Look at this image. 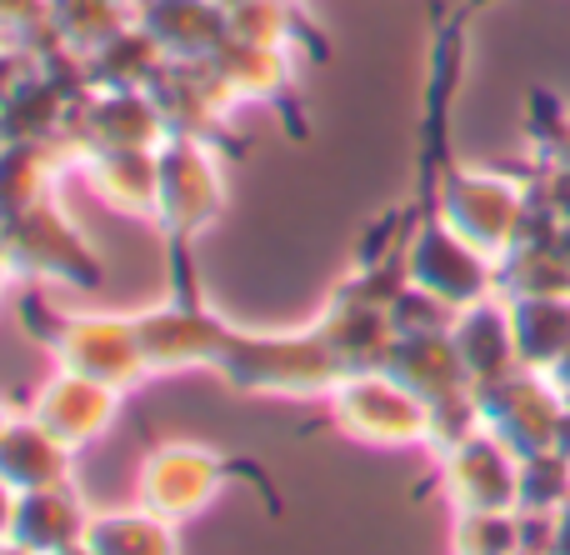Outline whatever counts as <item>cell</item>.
<instances>
[{"label":"cell","instance_id":"obj_30","mask_svg":"<svg viewBox=\"0 0 570 555\" xmlns=\"http://www.w3.org/2000/svg\"><path fill=\"white\" fill-rule=\"evenodd\" d=\"M0 555H36V551H26V546H16V541H10V536H6V541H0Z\"/></svg>","mask_w":570,"mask_h":555},{"label":"cell","instance_id":"obj_1","mask_svg":"<svg viewBox=\"0 0 570 555\" xmlns=\"http://www.w3.org/2000/svg\"><path fill=\"white\" fill-rule=\"evenodd\" d=\"M220 376L246 396H281V400H315L331 396L351 370L341 366L321 330L305 336H236L230 330L226 356H220Z\"/></svg>","mask_w":570,"mask_h":555},{"label":"cell","instance_id":"obj_8","mask_svg":"<svg viewBox=\"0 0 570 555\" xmlns=\"http://www.w3.org/2000/svg\"><path fill=\"white\" fill-rule=\"evenodd\" d=\"M0 236H6L10 270H20V276L56 280V286H96L100 280V266L90 260V250L80 246V236L50 206H36L26 216L6 220Z\"/></svg>","mask_w":570,"mask_h":555},{"label":"cell","instance_id":"obj_22","mask_svg":"<svg viewBox=\"0 0 570 555\" xmlns=\"http://www.w3.org/2000/svg\"><path fill=\"white\" fill-rule=\"evenodd\" d=\"M50 176H56V156L46 150V140H6L0 146V226L36 210Z\"/></svg>","mask_w":570,"mask_h":555},{"label":"cell","instance_id":"obj_6","mask_svg":"<svg viewBox=\"0 0 570 555\" xmlns=\"http://www.w3.org/2000/svg\"><path fill=\"white\" fill-rule=\"evenodd\" d=\"M525 206L531 200L511 180L481 176V170H455V176H445V190H441V226H451L481 256L501 260L515 246V236H521Z\"/></svg>","mask_w":570,"mask_h":555},{"label":"cell","instance_id":"obj_7","mask_svg":"<svg viewBox=\"0 0 570 555\" xmlns=\"http://www.w3.org/2000/svg\"><path fill=\"white\" fill-rule=\"evenodd\" d=\"M435 480H441V496L451 501L455 516H465V511H521V460L485 430L441 450Z\"/></svg>","mask_w":570,"mask_h":555},{"label":"cell","instance_id":"obj_3","mask_svg":"<svg viewBox=\"0 0 570 555\" xmlns=\"http://www.w3.org/2000/svg\"><path fill=\"white\" fill-rule=\"evenodd\" d=\"M236 476L240 466L230 456H220V450L190 446V440H166V446L146 450V460L136 466V506L186 526L200 511L216 506L220 490Z\"/></svg>","mask_w":570,"mask_h":555},{"label":"cell","instance_id":"obj_32","mask_svg":"<svg viewBox=\"0 0 570 555\" xmlns=\"http://www.w3.org/2000/svg\"><path fill=\"white\" fill-rule=\"evenodd\" d=\"M60 555H96V551H90V546H86V541H80V546H70V551H60Z\"/></svg>","mask_w":570,"mask_h":555},{"label":"cell","instance_id":"obj_5","mask_svg":"<svg viewBox=\"0 0 570 555\" xmlns=\"http://www.w3.org/2000/svg\"><path fill=\"white\" fill-rule=\"evenodd\" d=\"M475 410H481V430L495 436L515 460L551 450L556 420L566 410V396L541 376V370H511V376L475 386Z\"/></svg>","mask_w":570,"mask_h":555},{"label":"cell","instance_id":"obj_10","mask_svg":"<svg viewBox=\"0 0 570 555\" xmlns=\"http://www.w3.org/2000/svg\"><path fill=\"white\" fill-rule=\"evenodd\" d=\"M116 410H120V390L100 386V380H90V376H76V370H56V376L30 396V416H36L70 456L100 446V440L110 436V426H116Z\"/></svg>","mask_w":570,"mask_h":555},{"label":"cell","instance_id":"obj_9","mask_svg":"<svg viewBox=\"0 0 570 555\" xmlns=\"http://www.w3.org/2000/svg\"><path fill=\"white\" fill-rule=\"evenodd\" d=\"M405 280L421 286L425 296H435L441 306L465 310L495 290V260L465 246L451 226H431L405 256Z\"/></svg>","mask_w":570,"mask_h":555},{"label":"cell","instance_id":"obj_13","mask_svg":"<svg viewBox=\"0 0 570 555\" xmlns=\"http://www.w3.org/2000/svg\"><path fill=\"white\" fill-rule=\"evenodd\" d=\"M391 380H401L411 396H421L425 406L441 396H455V390H471V376H465L461 356H455L451 330H415V336H395L385 346L381 366Z\"/></svg>","mask_w":570,"mask_h":555},{"label":"cell","instance_id":"obj_18","mask_svg":"<svg viewBox=\"0 0 570 555\" xmlns=\"http://www.w3.org/2000/svg\"><path fill=\"white\" fill-rule=\"evenodd\" d=\"M166 130L150 90H96L86 100V136L96 150H150Z\"/></svg>","mask_w":570,"mask_h":555},{"label":"cell","instance_id":"obj_4","mask_svg":"<svg viewBox=\"0 0 570 555\" xmlns=\"http://www.w3.org/2000/svg\"><path fill=\"white\" fill-rule=\"evenodd\" d=\"M40 340L50 346L60 370H76V376H90L100 386L130 390L146 380V356H140V330L136 320L120 316H60L50 320V330H40Z\"/></svg>","mask_w":570,"mask_h":555},{"label":"cell","instance_id":"obj_11","mask_svg":"<svg viewBox=\"0 0 570 555\" xmlns=\"http://www.w3.org/2000/svg\"><path fill=\"white\" fill-rule=\"evenodd\" d=\"M146 376H180V370H216L226 356L230 330L196 306H170L156 316H136Z\"/></svg>","mask_w":570,"mask_h":555},{"label":"cell","instance_id":"obj_27","mask_svg":"<svg viewBox=\"0 0 570 555\" xmlns=\"http://www.w3.org/2000/svg\"><path fill=\"white\" fill-rule=\"evenodd\" d=\"M551 555H570V506L556 511V541H551Z\"/></svg>","mask_w":570,"mask_h":555},{"label":"cell","instance_id":"obj_28","mask_svg":"<svg viewBox=\"0 0 570 555\" xmlns=\"http://www.w3.org/2000/svg\"><path fill=\"white\" fill-rule=\"evenodd\" d=\"M10 521H16V490L0 480V541L10 536Z\"/></svg>","mask_w":570,"mask_h":555},{"label":"cell","instance_id":"obj_19","mask_svg":"<svg viewBox=\"0 0 570 555\" xmlns=\"http://www.w3.org/2000/svg\"><path fill=\"white\" fill-rule=\"evenodd\" d=\"M90 190L120 216H156L160 166L156 150H96L86 160Z\"/></svg>","mask_w":570,"mask_h":555},{"label":"cell","instance_id":"obj_33","mask_svg":"<svg viewBox=\"0 0 570 555\" xmlns=\"http://www.w3.org/2000/svg\"><path fill=\"white\" fill-rule=\"evenodd\" d=\"M10 426V410H6V400H0V430H6Z\"/></svg>","mask_w":570,"mask_h":555},{"label":"cell","instance_id":"obj_26","mask_svg":"<svg viewBox=\"0 0 570 555\" xmlns=\"http://www.w3.org/2000/svg\"><path fill=\"white\" fill-rule=\"evenodd\" d=\"M40 10V0H0V30H26Z\"/></svg>","mask_w":570,"mask_h":555},{"label":"cell","instance_id":"obj_31","mask_svg":"<svg viewBox=\"0 0 570 555\" xmlns=\"http://www.w3.org/2000/svg\"><path fill=\"white\" fill-rule=\"evenodd\" d=\"M10 276V256H6V236H0V280Z\"/></svg>","mask_w":570,"mask_h":555},{"label":"cell","instance_id":"obj_15","mask_svg":"<svg viewBox=\"0 0 570 555\" xmlns=\"http://www.w3.org/2000/svg\"><path fill=\"white\" fill-rule=\"evenodd\" d=\"M451 340H455V356H461L471 386H491V380L521 370V360H515V336H511V306H491V296L455 310Z\"/></svg>","mask_w":570,"mask_h":555},{"label":"cell","instance_id":"obj_23","mask_svg":"<svg viewBox=\"0 0 570 555\" xmlns=\"http://www.w3.org/2000/svg\"><path fill=\"white\" fill-rule=\"evenodd\" d=\"M66 100L46 76H26L0 100V140H46L66 116Z\"/></svg>","mask_w":570,"mask_h":555},{"label":"cell","instance_id":"obj_12","mask_svg":"<svg viewBox=\"0 0 570 555\" xmlns=\"http://www.w3.org/2000/svg\"><path fill=\"white\" fill-rule=\"evenodd\" d=\"M160 166V190H156V216L166 220L176 236H196L216 220L220 210V176L206 160V150L196 140H170L166 150H156Z\"/></svg>","mask_w":570,"mask_h":555},{"label":"cell","instance_id":"obj_21","mask_svg":"<svg viewBox=\"0 0 570 555\" xmlns=\"http://www.w3.org/2000/svg\"><path fill=\"white\" fill-rule=\"evenodd\" d=\"M176 521L156 516L146 506L110 511V516H90L86 546L96 555H180Z\"/></svg>","mask_w":570,"mask_h":555},{"label":"cell","instance_id":"obj_29","mask_svg":"<svg viewBox=\"0 0 570 555\" xmlns=\"http://www.w3.org/2000/svg\"><path fill=\"white\" fill-rule=\"evenodd\" d=\"M556 166H566V170H570V120L561 126V136H556Z\"/></svg>","mask_w":570,"mask_h":555},{"label":"cell","instance_id":"obj_25","mask_svg":"<svg viewBox=\"0 0 570 555\" xmlns=\"http://www.w3.org/2000/svg\"><path fill=\"white\" fill-rule=\"evenodd\" d=\"M570 506V460L561 450H535L521 460V511L525 516H556Z\"/></svg>","mask_w":570,"mask_h":555},{"label":"cell","instance_id":"obj_17","mask_svg":"<svg viewBox=\"0 0 570 555\" xmlns=\"http://www.w3.org/2000/svg\"><path fill=\"white\" fill-rule=\"evenodd\" d=\"M0 480L10 490H40L70 480V450L40 426L36 416H10V426L0 430Z\"/></svg>","mask_w":570,"mask_h":555},{"label":"cell","instance_id":"obj_24","mask_svg":"<svg viewBox=\"0 0 570 555\" xmlns=\"http://www.w3.org/2000/svg\"><path fill=\"white\" fill-rule=\"evenodd\" d=\"M455 555H521V511H465L455 516Z\"/></svg>","mask_w":570,"mask_h":555},{"label":"cell","instance_id":"obj_14","mask_svg":"<svg viewBox=\"0 0 570 555\" xmlns=\"http://www.w3.org/2000/svg\"><path fill=\"white\" fill-rule=\"evenodd\" d=\"M90 531V511L80 501L76 480L60 486H40V490H20L16 496V521H10V541L36 555H60L70 546H80Z\"/></svg>","mask_w":570,"mask_h":555},{"label":"cell","instance_id":"obj_20","mask_svg":"<svg viewBox=\"0 0 570 555\" xmlns=\"http://www.w3.org/2000/svg\"><path fill=\"white\" fill-rule=\"evenodd\" d=\"M511 336L525 370H551L570 350V296H515Z\"/></svg>","mask_w":570,"mask_h":555},{"label":"cell","instance_id":"obj_16","mask_svg":"<svg viewBox=\"0 0 570 555\" xmlns=\"http://www.w3.org/2000/svg\"><path fill=\"white\" fill-rule=\"evenodd\" d=\"M140 30L156 40V50L166 60L200 66L210 50L226 46L230 16H220V6H210V0H156L140 16Z\"/></svg>","mask_w":570,"mask_h":555},{"label":"cell","instance_id":"obj_2","mask_svg":"<svg viewBox=\"0 0 570 555\" xmlns=\"http://www.w3.org/2000/svg\"><path fill=\"white\" fill-rule=\"evenodd\" d=\"M325 400H331V426L355 446L431 450V406L385 370H351Z\"/></svg>","mask_w":570,"mask_h":555}]
</instances>
